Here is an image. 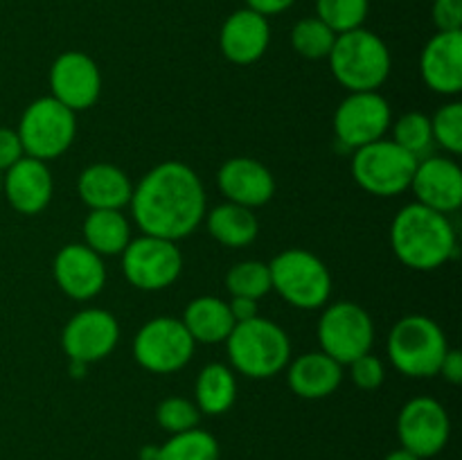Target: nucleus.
<instances>
[{"mask_svg":"<svg viewBox=\"0 0 462 460\" xmlns=\"http://www.w3.org/2000/svg\"><path fill=\"white\" fill-rule=\"evenodd\" d=\"M0 192H3V174H0Z\"/></svg>","mask_w":462,"mask_h":460,"instance_id":"obj_42","label":"nucleus"},{"mask_svg":"<svg viewBox=\"0 0 462 460\" xmlns=\"http://www.w3.org/2000/svg\"><path fill=\"white\" fill-rule=\"evenodd\" d=\"M54 180L48 162L23 156L3 174V194L21 215H39L52 201Z\"/></svg>","mask_w":462,"mask_h":460,"instance_id":"obj_20","label":"nucleus"},{"mask_svg":"<svg viewBox=\"0 0 462 460\" xmlns=\"http://www.w3.org/2000/svg\"><path fill=\"white\" fill-rule=\"evenodd\" d=\"M420 77L438 95L462 90V32H436L420 54Z\"/></svg>","mask_w":462,"mask_h":460,"instance_id":"obj_19","label":"nucleus"},{"mask_svg":"<svg viewBox=\"0 0 462 460\" xmlns=\"http://www.w3.org/2000/svg\"><path fill=\"white\" fill-rule=\"evenodd\" d=\"M451 419L445 406L433 397H413L397 415V437L402 449L418 458H433L447 446Z\"/></svg>","mask_w":462,"mask_h":460,"instance_id":"obj_13","label":"nucleus"},{"mask_svg":"<svg viewBox=\"0 0 462 460\" xmlns=\"http://www.w3.org/2000/svg\"><path fill=\"white\" fill-rule=\"evenodd\" d=\"M271 291L302 311L323 309L332 298L328 264L307 248H287L269 262Z\"/></svg>","mask_w":462,"mask_h":460,"instance_id":"obj_6","label":"nucleus"},{"mask_svg":"<svg viewBox=\"0 0 462 460\" xmlns=\"http://www.w3.org/2000/svg\"><path fill=\"white\" fill-rule=\"evenodd\" d=\"M438 374H442V377H445V382L454 383V386L462 383V352L456 350V347H449L445 354V359H442Z\"/></svg>","mask_w":462,"mask_h":460,"instance_id":"obj_38","label":"nucleus"},{"mask_svg":"<svg viewBox=\"0 0 462 460\" xmlns=\"http://www.w3.org/2000/svg\"><path fill=\"white\" fill-rule=\"evenodd\" d=\"M237 400V379L233 368L224 363H208L194 383V404L201 415L228 413Z\"/></svg>","mask_w":462,"mask_h":460,"instance_id":"obj_26","label":"nucleus"},{"mask_svg":"<svg viewBox=\"0 0 462 460\" xmlns=\"http://www.w3.org/2000/svg\"><path fill=\"white\" fill-rule=\"evenodd\" d=\"M350 379L361 391H377L386 379V365L373 352L359 356L350 363Z\"/></svg>","mask_w":462,"mask_h":460,"instance_id":"obj_35","label":"nucleus"},{"mask_svg":"<svg viewBox=\"0 0 462 460\" xmlns=\"http://www.w3.org/2000/svg\"><path fill=\"white\" fill-rule=\"evenodd\" d=\"M418 158L382 138L352 153V179L364 192L373 197H400L411 188Z\"/></svg>","mask_w":462,"mask_h":460,"instance_id":"obj_8","label":"nucleus"},{"mask_svg":"<svg viewBox=\"0 0 462 460\" xmlns=\"http://www.w3.org/2000/svg\"><path fill=\"white\" fill-rule=\"evenodd\" d=\"M120 341V323L99 307L81 309L72 316L61 332V347L70 361L97 363L116 350Z\"/></svg>","mask_w":462,"mask_h":460,"instance_id":"obj_14","label":"nucleus"},{"mask_svg":"<svg viewBox=\"0 0 462 460\" xmlns=\"http://www.w3.org/2000/svg\"><path fill=\"white\" fill-rule=\"evenodd\" d=\"M197 343L180 318L156 316L138 329L134 338V359L153 374H171L192 361Z\"/></svg>","mask_w":462,"mask_h":460,"instance_id":"obj_10","label":"nucleus"},{"mask_svg":"<svg viewBox=\"0 0 462 460\" xmlns=\"http://www.w3.org/2000/svg\"><path fill=\"white\" fill-rule=\"evenodd\" d=\"M208 233L219 244L228 248H244L253 244L260 233V221L251 207L237 206V203H221L206 212Z\"/></svg>","mask_w":462,"mask_h":460,"instance_id":"obj_25","label":"nucleus"},{"mask_svg":"<svg viewBox=\"0 0 462 460\" xmlns=\"http://www.w3.org/2000/svg\"><path fill=\"white\" fill-rule=\"evenodd\" d=\"M328 61L334 79L347 93L379 90L386 84L393 66L386 41L365 27L337 34Z\"/></svg>","mask_w":462,"mask_h":460,"instance_id":"obj_3","label":"nucleus"},{"mask_svg":"<svg viewBox=\"0 0 462 460\" xmlns=\"http://www.w3.org/2000/svg\"><path fill=\"white\" fill-rule=\"evenodd\" d=\"M77 194L88 210H122L129 206L134 183L117 165L93 162L77 179Z\"/></svg>","mask_w":462,"mask_h":460,"instance_id":"obj_22","label":"nucleus"},{"mask_svg":"<svg viewBox=\"0 0 462 460\" xmlns=\"http://www.w3.org/2000/svg\"><path fill=\"white\" fill-rule=\"evenodd\" d=\"M431 16L438 32H462V0H433Z\"/></svg>","mask_w":462,"mask_h":460,"instance_id":"obj_36","label":"nucleus"},{"mask_svg":"<svg viewBox=\"0 0 462 460\" xmlns=\"http://www.w3.org/2000/svg\"><path fill=\"white\" fill-rule=\"evenodd\" d=\"M131 242V225L122 210H90L84 219V244L102 257L122 255Z\"/></svg>","mask_w":462,"mask_h":460,"instance_id":"obj_27","label":"nucleus"},{"mask_svg":"<svg viewBox=\"0 0 462 460\" xmlns=\"http://www.w3.org/2000/svg\"><path fill=\"white\" fill-rule=\"evenodd\" d=\"M156 460H219V442L203 428H189L162 442Z\"/></svg>","mask_w":462,"mask_h":460,"instance_id":"obj_28","label":"nucleus"},{"mask_svg":"<svg viewBox=\"0 0 462 460\" xmlns=\"http://www.w3.org/2000/svg\"><path fill=\"white\" fill-rule=\"evenodd\" d=\"M415 203L451 215L462 206V170L454 158H420L411 188Z\"/></svg>","mask_w":462,"mask_h":460,"instance_id":"obj_17","label":"nucleus"},{"mask_svg":"<svg viewBox=\"0 0 462 460\" xmlns=\"http://www.w3.org/2000/svg\"><path fill=\"white\" fill-rule=\"evenodd\" d=\"M50 90L57 102L70 111H86L95 106L102 95V72L93 57L79 50L61 52L50 66Z\"/></svg>","mask_w":462,"mask_h":460,"instance_id":"obj_15","label":"nucleus"},{"mask_svg":"<svg viewBox=\"0 0 462 460\" xmlns=\"http://www.w3.org/2000/svg\"><path fill=\"white\" fill-rule=\"evenodd\" d=\"M180 323L194 338V343L217 345L226 343L235 327V318L228 309V300L217 296H199L188 302Z\"/></svg>","mask_w":462,"mask_h":460,"instance_id":"obj_24","label":"nucleus"},{"mask_svg":"<svg viewBox=\"0 0 462 460\" xmlns=\"http://www.w3.org/2000/svg\"><path fill=\"white\" fill-rule=\"evenodd\" d=\"M370 12V0H316V16L334 32H352L364 27Z\"/></svg>","mask_w":462,"mask_h":460,"instance_id":"obj_32","label":"nucleus"},{"mask_svg":"<svg viewBox=\"0 0 462 460\" xmlns=\"http://www.w3.org/2000/svg\"><path fill=\"white\" fill-rule=\"evenodd\" d=\"M271 43L269 18L242 7L230 14L219 30V50L235 66L260 61Z\"/></svg>","mask_w":462,"mask_h":460,"instance_id":"obj_21","label":"nucleus"},{"mask_svg":"<svg viewBox=\"0 0 462 460\" xmlns=\"http://www.w3.org/2000/svg\"><path fill=\"white\" fill-rule=\"evenodd\" d=\"M25 156L23 152V144L18 140L16 129H7V126H0V174L7 171L14 162H18Z\"/></svg>","mask_w":462,"mask_h":460,"instance_id":"obj_37","label":"nucleus"},{"mask_svg":"<svg viewBox=\"0 0 462 460\" xmlns=\"http://www.w3.org/2000/svg\"><path fill=\"white\" fill-rule=\"evenodd\" d=\"M228 309L233 314L235 323H244V320H251L255 316H260V307H257V300H253V298L230 296Z\"/></svg>","mask_w":462,"mask_h":460,"instance_id":"obj_39","label":"nucleus"},{"mask_svg":"<svg viewBox=\"0 0 462 460\" xmlns=\"http://www.w3.org/2000/svg\"><path fill=\"white\" fill-rule=\"evenodd\" d=\"M131 215L144 235L179 239L189 237L208 212V197L197 171L180 161L158 162L131 194Z\"/></svg>","mask_w":462,"mask_h":460,"instance_id":"obj_1","label":"nucleus"},{"mask_svg":"<svg viewBox=\"0 0 462 460\" xmlns=\"http://www.w3.org/2000/svg\"><path fill=\"white\" fill-rule=\"evenodd\" d=\"M391 122V104L379 90L350 93L334 113V133L343 147L356 152L365 144L386 138Z\"/></svg>","mask_w":462,"mask_h":460,"instance_id":"obj_12","label":"nucleus"},{"mask_svg":"<svg viewBox=\"0 0 462 460\" xmlns=\"http://www.w3.org/2000/svg\"><path fill=\"white\" fill-rule=\"evenodd\" d=\"M217 188L226 201L244 207L266 206L275 194V179L269 167L251 156L228 158L217 171Z\"/></svg>","mask_w":462,"mask_h":460,"instance_id":"obj_18","label":"nucleus"},{"mask_svg":"<svg viewBox=\"0 0 462 460\" xmlns=\"http://www.w3.org/2000/svg\"><path fill=\"white\" fill-rule=\"evenodd\" d=\"M226 289H228L230 296L260 300L271 291L269 264L260 260L237 262L226 273Z\"/></svg>","mask_w":462,"mask_h":460,"instance_id":"obj_30","label":"nucleus"},{"mask_svg":"<svg viewBox=\"0 0 462 460\" xmlns=\"http://www.w3.org/2000/svg\"><path fill=\"white\" fill-rule=\"evenodd\" d=\"M287 383L302 400H323L337 392L343 382V365L325 352H305L289 361Z\"/></svg>","mask_w":462,"mask_h":460,"instance_id":"obj_23","label":"nucleus"},{"mask_svg":"<svg viewBox=\"0 0 462 460\" xmlns=\"http://www.w3.org/2000/svg\"><path fill=\"white\" fill-rule=\"evenodd\" d=\"M226 350L233 370L248 379H271L291 361V341L278 323L255 316L235 323L226 338Z\"/></svg>","mask_w":462,"mask_h":460,"instance_id":"obj_4","label":"nucleus"},{"mask_svg":"<svg viewBox=\"0 0 462 460\" xmlns=\"http://www.w3.org/2000/svg\"><path fill=\"white\" fill-rule=\"evenodd\" d=\"M156 422L161 424L162 431H167L170 436H176V433L197 428L199 422H201V410L188 397H167V400H162L158 404Z\"/></svg>","mask_w":462,"mask_h":460,"instance_id":"obj_33","label":"nucleus"},{"mask_svg":"<svg viewBox=\"0 0 462 460\" xmlns=\"http://www.w3.org/2000/svg\"><path fill=\"white\" fill-rule=\"evenodd\" d=\"M319 343L320 352L341 365H350L373 350V316L352 300L328 302L319 320Z\"/></svg>","mask_w":462,"mask_h":460,"instance_id":"obj_9","label":"nucleus"},{"mask_svg":"<svg viewBox=\"0 0 462 460\" xmlns=\"http://www.w3.org/2000/svg\"><path fill=\"white\" fill-rule=\"evenodd\" d=\"M122 271L131 287L140 291H162L179 280L183 255L176 242L143 233L122 251Z\"/></svg>","mask_w":462,"mask_h":460,"instance_id":"obj_11","label":"nucleus"},{"mask_svg":"<svg viewBox=\"0 0 462 460\" xmlns=\"http://www.w3.org/2000/svg\"><path fill=\"white\" fill-rule=\"evenodd\" d=\"M391 363L411 379L436 377L449 343L440 325L424 314H409L393 325L386 343Z\"/></svg>","mask_w":462,"mask_h":460,"instance_id":"obj_5","label":"nucleus"},{"mask_svg":"<svg viewBox=\"0 0 462 460\" xmlns=\"http://www.w3.org/2000/svg\"><path fill=\"white\" fill-rule=\"evenodd\" d=\"M393 143L400 144L415 158H424L433 147L431 117L420 111H409L393 122Z\"/></svg>","mask_w":462,"mask_h":460,"instance_id":"obj_31","label":"nucleus"},{"mask_svg":"<svg viewBox=\"0 0 462 460\" xmlns=\"http://www.w3.org/2000/svg\"><path fill=\"white\" fill-rule=\"evenodd\" d=\"M296 5V0H246V7L253 12L262 14V16H278V14L287 12Z\"/></svg>","mask_w":462,"mask_h":460,"instance_id":"obj_40","label":"nucleus"},{"mask_svg":"<svg viewBox=\"0 0 462 460\" xmlns=\"http://www.w3.org/2000/svg\"><path fill=\"white\" fill-rule=\"evenodd\" d=\"M334 41H337V34L319 16L300 18L291 27L293 52L300 54L302 59H310V61L328 59L329 52H332Z\"/></svg>","mask_w":462,"mask_h":460,"instance_id":"obj_29","label":"nucleus"},{"mask_svg":"<svg viewBox=\"0 0 462 460\" xmlns=\"http://www.w3.org/2000/svg\"><path fill=\"white\" fill-rule=\"evenodd\" d=\"M52 275L61 293L72 300H93L106 284L104 257L90 251L86 244H66L54 255Z\"/></svg>","mask_w":462,"mask_h":460,"instance_id":"obj_16","label":"nucleus"},{"mask_svg":"<svg viewBox=\"0 0 462 460\" xmlns=\"http://www.w3.org/2000/svg\"><path fill=\"white\" fill-rule=\"evenodd\" d=\"M18 140L25 156L36 161H54L72 147L77 135L75 111L63 106L61 102L45 95L27 104L18 122Z\"/></svg>","mask_w":462,"mask_h":460,"instance_id":"obj_7","label":"nucleus"},{"mask_svg":"<svg viewBox=\"0 0 462 460\" xmlns=\"http://www.w3.org/2000/svg\"><path fill=\"white\" fill-rule=\"evenodd\" d=\"M383 460H422V458H418V455H415V454H411V451L402 449V446H400V449L391 451V454H388Z\"/></svg>","mask_w":462,"mask_h":460,"instance_id":"obj_41","label":"nucleus"},{"mask_svg":"<svg viewBox=\"0 0 462 460\" xmlns=\"http://www.w3.org/2000/svg\"><path fill=\"white\" fill-rule=\"evenodd\" d=\"M433 144L445 149L451 156L462 152V104L449 102L436 111L431 117Z\"/></svg>","mask_w":462,"mask_h":460,"instance_id":"obj_34","label":"nucleus"},{"mask_svg":"<svg viewBox=\"0 0 462 460\" xmlns=\"http://www.w3.org/2000/svg\"><path fill=\"white\" fill-rule=\"evenodd\" d=\"M391 248L413 271H436L458 255V237L449 216L422 203H409L391 224Z\"/></svg>","mask_w":462,"mask_h":460,"instance_id":"obj_2","label":"nucleus"}]
</instances>
